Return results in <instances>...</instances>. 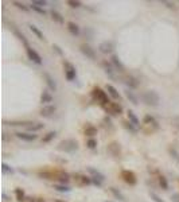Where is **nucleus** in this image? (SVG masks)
Listing matches in <instances>:
<instances>
[{"label": "nucleus", "mask_w": 179, "mask_h": 202, "mask_svg": "<svg viewBox=\"0 0 179 202\" xmlns=\"http://www.w3.org/2000/svg\"><path fill=\"white\" fill-rule=\"evenodd\" d=\"M102 67H104L105 74L108 75L109 78L116 79V70H114V67L110 65V63H108V61H104V62H102Z\"/></svg>", "instance_id": "9b49d317"}, {"label": "nucleus", "mask_w": 179, "mask_h": 202, "mask_svg": "<svg viewBox=\"0 0 179 202\" xmlns=\"http://www.w3.org/2000/svg\"><path fill=\"white\" fill-rule=\"evenodd\" d=\"M78 148V143L74 139H65L58 144V149L59 151H65V152H74Z\"/></svg>", "instance_id": "f03ea898"}, {"label": "nucleus", "mask_w": 179, "mask_h": 202, "mask_svg": "<svg viewBox=\"0 0 179 202\" xmlns=\"http://www.w3.org/2000/svg\"><path fill=\"white\" fill-rule=\"evenodd\" d=\"M109 190H110V193L113 194V195L117 198L118 201H125V197H124V194H122L120 190H117L116 187H110Z\"/></svg>", "instance_id": "bb28decb"}, {"label": "nucleus", "mask_w": 179, "mask_h": 202, "mask_svg": "<svg viewBox=\"0 0 179 202\" xmlns=\"http://www.w3.org/2000/svg\"><path fill=\"white\" fill-rule=\"evenodd\" d=\"M141 100L144 101L147 105L157 106L160 102V97L155 90H145V92L141 93Z\"/></svg>", "instance_id": "f257e3e1"}, {"label": "nucleus", "mask_w": 179, "mask_h": 202, "mask_svg": "<svg viewBox=\"0 0 179 202\" xmlns=\"http://www.w3.org/2000/svg\"><path fill=\"white\" fill-rule=\"evenodd\" d=\"M31 4H34V5H36V7L43 8L44 5L47 4V1H46V0H32V1H31Z\"/></svg>", "instance_id": "e433bc0d"}, {"label": "nucleus", "mask_w": 179, "mask_h": 202, "mask_svg": "<svg viewBox=\"0 0 179 202\" xmlns=\"http://www.w3.org/2000/svg\"><path fill=\"white\" fill-rule=\"evenodd\" d=\"M50 15H51V19L54 20V22L59 23V24H63L65 23V19H63V16H62L59 12H57V11H50Z\"/></svg>", "instance_id": "aec40b11"}, {"label": "nucleus", "mask_w": 179, "mask_h": 202, "mask_svg": "<svg viewBox=\"0 0 179 202\" xmlns=\"http://www.w3.org/2000/svg\"><path fill=\"white\" fill-rule=\"evenodd\" d=\"M125 83L129 86V89H131V90L139 86V81H137L135 77H132V75H128L127 78H125Z\"/></svg>", "instance_id": "6ab92c4d"}, {"label": "nucleus", "mask_w": 179, "mask_h": 202, "mask_svg": "<svg viewBox=\"0 0 179 202\" xmlns=\"http://www.w3.org/2000/svg\"><path fill=\"white\" fill-rule=\"evenodd\" d=\"M26 53H27V57H28V59L32 62H35L36 65H42V57H40L39 54L35 51L32 47H26Z\"/></svg>", "instance_id": "39448f33"}, {"label": "nucleus", "mask_w": 179, "mask_h": 202, "mask_svg": "<svg viewBox=\"0 0 179 202\" xmlns=\"http://www.w3.org/2000/svg\"><path fill=\"white\" fill-rule=\"evenodd\" d=\"M170 154H171V156L176 160V162H179V154L176 152V149L175 148H170Z\"/></svg>", "instance_id": "37998d69"}, {"label": "nucleus", "mask_w": 179, "mask_h": 202, "mask_svg": "<svg viewBox=\"0 0 179 202\" xmlns=\"http://www.w3.org/2000/svg\"><path fill=\"white\" fill-rule=\"evenodd\" d=\"M36 202H46L44 199H42V198H39V199H36Z\"/></svg>", "instance_id": "8fccbe9b"}, {"label": "nucleus", "mask_w": 179, "mask_h": 202, "mask_svg": "<svg viewBox=\"0 0 179 202\" xmlns=\"http://www.w3.org/2000/svg\"><path fill=\"white\" fill-rule=\"evenodd\" d=\"M44 79H46V83H47L48 89L52 90V92H55L57 90V82H55V79L52 78L50 74H47V73H44Z\"/></svg>", "instance_id": "4468645a"}, {"label": "nucleus", "mask_w": 179, "mask_h": 202, "mask_svg": "<svg viewBox=\"0 0 179 202\" xmlns=\"http://www.w3.org/2000/svg\"><path fill=\"white\" fill-rule=\"evenodd\" d=\"M65 65V77L67 78V81H74L75 77H77V71H75V67L70 62H63Z\"/></svg>", "instance_id": "20e7f679"}, {"label": "nucleus", "mask_w": 179, "mask_h": 202, "mask_svg": "<svg viewBox=\"0 0 179 202\" xmlns=\"http://www.w3.org/2000/svg\"><path fill=\"white\" fill-rule=\"evenodd\" d=\"M12 30H13V34H15V35L17 36V39H20V40L23 42V43H24V46H26V47H28V40L26 39L24 34H22V32L17 30V28H12Z\"/></svg>", "instance_id": "393cba45"}, {"label": "nucleus", "mask_w": 179, "mask_h": 202, "mask_svg": "<svg viewBox=\"0 0 179 202\" xmlns=\"http://www.w3.org/2000/svg\"><path fill=\"white\" fill-rule=\"evenodd\" d=\"M162 3H163V4H166L167 7H170V8H172V7H174V3H171V1H166V0H163Z\"/></svg>", "instance_id": "de8ad7c7"}, {"label": "nucleus", "mask_w": 179, "mask_h": 202, "mask_svg": "<svg viewBox=\"0 0 179 202\" xmlns=\"http://www.w3.org/2000/svg\"><path fill=\"white\" fill-rule=\"evenodd\" d=\"M39 113H40V116H42V117H46V119H48V117H51L52 114L55 113V106H52V105H43Z\"/></svg>", "instance_id": "f8f14e48"}, {"label": "nucleus", "mask_w": 179, "mask_h": 202, "mask_svg": "<svg viewBox=\"0 0 179 202\" xmlns=\"http://www.w3.org/2000/svg\"><path fill=\"white\" fill-rule=\"evenodd\" d=\"M85 135H87V136H94V135H97V128L93 127V125H87V127L85 128Z\"/></svg>", "instance_id": "7c9ffc66"}, {"label": "nucleus", "mask_w": 179, "mask_h": 202, "mask_svg": "<svg viewBox=\"0 0 179 202\" xmlns=\"http://www.w3.org/2000/svg\"><path fill=\"white\" fill-rule=\"evenodd\" d=\"M92 94H93V97H94L97 101H100V104H102V105L108 106V105L110 104L109 98H108V94H106V92H104L102 89L94 88V89L92 90Z\"/></svg>", "instance_id": "7ed1b4c3"}, {"label": "nucleus", "mask_w": 179, "mask_h": 202, "mask_svg": "<svg viewBox=\"0 0 179 202\" xmlns=\"http://www.w3.org/2000/svg\"><path fill=\"white\" fill-rule=\"evenodd\" d=\"M174 121H175V123H176V124H175V125H176V127H178V128H179V119H175V120H174Z\"/></svg>", "instance_id": "09e8293b"}, {"label": "nucleus", "mask_w": 179, "mask_h": 202, "mask_svg": "<svg viewBox=\"0 0 179 202\" xmlns=\"http://www.w3.org/2000/svg\"><path fill=\"white\" fill-rule=\"evenodd\" d=\"M31 7V9H32V11H35V12H38L39 13V15H46V11H44V8H40V7H36V5H34V4H31L30 5Z\"/></svg>", "instance_id": "4c0bfd02"}, {"label": "nucleus", "mask_w": 179, "mask_h": 202, "mask_svg": "<svg viewBox=\"0 0 179 202\" xmlns=\"http://www.w3.org/2000/svg\"><path fill=\"white\" fill-rule=\"evenodd\" d=\"M67 4H69L71 8H79V7H81V1H78V0H69Z\"/></svg>", "instance_id": "58836bf2"}, {"label": "nucleus", "mask_w": 179, "mask_h": 202, "mask_svg": "<svg viewBox=\"0 0 179 202\" xmlns=\"http://www.w3.org/2000/svg\"><path fill=\"white\" fill-rule=\"evenodd\" d=\"M15 195H16V199L19 202H23L24 201V191H23L22 189H15Z\"/></svg>", "instance_id": "473e14b6"}, {"label": "nucleus", "mask_w": 179, "mask_h": 202, "mask_svg": "<svg viewBox=\"0 0 179 202\" xmlns=\"http://www.w3.org/2000/svg\"><path fill=\"white\" fill-rule=\"evenodd\" d=\"M144 124H148V125H153V127H157V121L156 119L153 117V116H151V114H145L144 116Z\"/></svg>", "instance_id": "b1692460"}, {"label": "nucleus", "mask_w": 179, "mask_h": 202, "mask_svg": "<svg viewBox=\"0 0 179 202\" xmlns=\"http://www.w3.org/2000/svg\"><path fill=\"white\" fill-rule=\"evenodd\" d=\"M121 178L125 180L128 184H131V186L136 184V182H137L135 172H133V171H129V170H122V171H121Z\"/></svg>", "instance_id": "423d86ee"}, {"label": "nucleus", "mask_w": 179, "mask_h": 202, "mask_svg": "<svg viewBox=\"0 0 179 202\" xmlns=\"http://www.w3.org/2000/svg\"><path fill=\"white\" fill-rule=\"evenodd\" d=\"M108 148H109V151H110V154H112V155L118 156V154H120V147H118L117 143H110Z\"/></svg>", "instance_id": "cd10ccee"}, {"label": "nucleus", "mask_w": 179, "mask_h": 202, "mask_svg": "<svg viewBox=\"0 0 179 202\" xmlns=\"http://www.w3.org/2000/svg\"><path fill=\"white\" fill-rule=\"evenodd\" d=\"M78 180L81 182L82 184H90L92 183V178H89V176H85V175H77Z\"/></svg>", "instance_id": "f704fd0d"}, {"label": "nucleus", "mask_w": 179, "mask_h": 202, "mask_svg": "<svg viewBox=\"0 0 179 202\" xmlns=\"http://www.w3.org/2000/svg\"><path fill=\"white\" fill-rule=\"evenodd\" d=\"M110 62H112V65H113V67L116 69V71H118V73H124L125 71V66L121 63V61L118 59L117 55H112L110 57Z\"/></svg>", "instance_id": "9d476101"}, {"label": "nucleus", "mask_w": 179, "mask_h": 202, "mask_svg": "<svg viewBox=\"0 0 179 202\" xmlns=\"http://www.w3.org/2000/svg\"><path fill=\"white\" fill-rule=\"evenodd\" d=\"M106 92H108V94H109V96L113 97L114 100H120V98H121L120 93L117 92V89L114 88L113 85H110V83H108V85H106Z\"/></svg>", "instance_id": "dca6fc26"}, {"label": "nucleus", "mask_w": 179, "mask_h": 202, "mask_svg": "<svg viewBox=\"0 0 179 202\" xmlns=\"http://www.w3.org/2000/svg\"><path fill=\"white\" fill-rule=\"evenodd\" d=\"M43 124L42 123H31L28 127H26L27 128V131L30 132V133H35V132H38V131H40V129H43Z\"/></svg>", "instance_id": "a211bd4d"}, {"label": "nucleus", "mask_w": 179, "mask_h": 202, "mask_svg": "<svg viewBox=\"0 0 179 202\" xmlns=\"http://www.w3.org/2000/svg\"><path fill=\"white\" fill-rule=\"evenodd\" d=\"M90 178H92V176H90ZM92 182L96 184V186H98V187H100V186H102V180L97 179V178H92Z\"/></svg>", "instance_id": "c03bdc74"}, {"label": "nucleus", "mask_w": 179, "mask_h": 202, "mask_svg": "<svg viewBox=\"0 0 179 202\" xmlns=\"http://www.w3.org/2000/svg\"><path fill=\"white\" fill-rule=\"evenodd\" d=\"M1 171H3V174H13V172H15V170H13L11 166H8V164L1 163Z\"/></svg>", "instance_id": "2f4dec72"}, {"label": "nucleus", "mask_w": 179, "mask_h": 202, "mask_svg": "<svg viewBox=\"0 0 179 202\" xmlns=\"http://www.w3.org/2000/svg\"><path fill=\"white\" fill-rule=\"evenodd\" d=\"M55 135H57V132H55V131H50V132H47V133H46V135L43 136L42 141H43V143H50V141H51L52 139L55 137Z\"/></svg>", "instance_id": "c85d7f7f"}, {"label": "nucleus", "mask_w": 179, "mask_h": 202, "mask_svg": "<svg viewBox=\"0 0 179 202\" xmlns=\"http://www.w3.org/2000/svg\"><path fill=\"white\" fill-rule=\"evenodd\" d=\"M28 27H30L31 32L36 35V38H38V39H42V40L44 39L43 32H42V31H40V30H39V28H38V27H36V26H34V24H28Z\"/></svg>", "instance_id": "4be33fe9"}, {"label": "nucleus", "mask_w": 179, "mask_h": 202, "mask_svg": "<svg viewBox=\"0 0 179 202\" xmlns=\"http://www.w3.org/2000/svg\"><path fill=\"white\" fill-rule=\"evenodd\" d=\"M12 4L16 7V8H19V9H22V11H24V12H27L28 11V7L27 5H24L23 3H20V1H12Z\"/></svg>", "instance_id": "c9c22d12"}, {"label": "nucleus", "mask_w": 179, "mask_h": 202, "mask_svg": "<svg viewBox=\"0 0 179 202\" xmlns=\"http://www.w3.org/2000/svg\"><path fill=\"white\" fill-rule=\"evenodd\" d=\"M52 48H54V50H55V51H57L58 54H59V55H62V50H61V47H59V46H58V44H52Z\"/></svg>", "instance_id": "a18cd8bd"}, {"label": "nucleus", "mask_w": 179, "mask_h": 202, "mask_svg": "<svg viewBox=\"0 0 179 202\" xmlns=\"http://www.w3.org/2000/svg\"><path fill=\"white\" fill-rule=\"evenodd\" d=\"M86 145L90 149H94L97 147V140H94V139H89V140L86 141Z\"/></svg>", "instance_id": "a19ab883"}, {"label": "nucleus", "mask_w": 179, "mask_h": 202, "mask_svg": "<svg viewBox=\"0 0 179 202\" xmlns=\"http://www.w3.org/2000/svg\"><path fill=\"white\" fill-rule=\"evenodd\" d=\"M149 197L152 198L153 201L155 202H163V199L160 197H159V195H157L156 193H153V191H149Z\"/></svg>", "instance_id": "79ce46f5"}, {"label": "nucleus", "mask_w": 179, "mask_h": 202, "mask_svg": "<svg viewBox=\"0 0 179 202\" xmlns=\"http://www.w3.org/2000/svg\"><path fill=\"white\" fill-rule=\"evenodd\" d=\"M40 102L44 105H50V102H52V96L48 90H43L42 96H40Z\"/></svg>", "instance_id": "2eb2a0df"}, {"label": "nucleus", "mask_w": 179, "mask_h": 202, "mask_svg": "<svg viewBox=\"0 0 179 202\" xmlns=\"http://www.w3.org/2000/svg\"><path fill=\"white\" fill-rule=\"evenodd\" d=\"M98 50H100L102 54H110L114 50V44L112 43L110 40H105V42H101L100 43Z\"/></svg>", "instance_id": "6e6552de"}, {"label": "nucleus", "mask_w": 179, "mask_h": 202, "mask_svg": "<svg viewBox=\"0 0 179 202\" xmlns=\"http://www.w3.org/2000/svg\"><path fill=\"white\" fill-rule=\"evenodd\" d=\"M79 50H81V53H82L86 58H89V59H96V51H94V48H92L89 44H81V46H79Z\"/></svg>", "instance_id": "0eeeda50"}, {"label": "nucleus", "mask_w": 179, "mask_h": 202, "mask_svg": "<svg viewBox=\"0 0 179 202\" xmlns=\"http://www.w3.org/2000/svg\"><path fill=\"white\" fill-rule=\"evenodd\" d=\"M67 30H69L74 36H78L79 32H81V31H79V27L77 26L74 22H69V23H67Z\"/></svg>", "instance_id": "412c9836"}, {"label": "nucleus", "mask_w": 179, "mask_h": 202, "mask_svg": "<svg viewBox=\"0 0 179 202\" xmlns=\"http://www.w3.org/2000/svg\"><path fill=\"white\" fill-rule=\"evenodd\" d=\"M15 135H16L17 139L24 140V141H34V140L38 139V135H35V133H30V132H16Z\"/></svg>", "instance_id": "1a4fd4ad"}, {"label": "nucleus", "mask_w": 179, "mask_h": 202, "mask_svg": "<svg viewBox=\"0 0 179 202\" xmlns=\"http://www.w3.org/2000/svg\"><path fill=\"white\" fill-rule=\"evenodd\" d=\"M54 189L57 190V191H59V193H69L70 190H71L66 184H54Z\"/></svg>", "instance_id": "c756f323"}, {"label": "nucleus", "mask_w": 179, "mask_h": 202, "mask_svg": "<svg viewBox=\"0 0 179 202\" xmlns=\"http://www.w3.org/2000/svg\"><path fill=\"white\" fill-rule=\"evenodd\" d=\"M171 199H172L174 202H179V193L172 194V195H171Z\"/></svg>", "instance_id": "49530a36"}, {"label": "nucleus", "mask_w": 179, "mask_h": 202, "mask_svg": "<svg viewBox=\"0 0 179 202\" xmlns=\"http://www.w3.org/2000/svg\"><path fill=\"white\" fill-rule=\"evenodd\" d=\"M87 171L92 174V178H97V179L102 180V182L105 180V175L102 174V172L98 171V170H96V168H93V167H87Z\"/></svg>", "instance_id": "f3484780"}, {"label": "nucleus", "mask_w": 179, "mask_h": 202, "mask_svg": "<svg viewBox=\"0 0 179 202\" xmlns=\"http://www.w3.org/2000/svg\"><path fill=\"white\" fill-rule=\"evenodd\" d=\"M159 183H160V186H162L164 190L168 189V182H167V179L164 176H159Z\"/></svg>", "instance_id": "ea45409f"}, {"label": "nucleus", "mask_w": 179, "mask_h": 202, "mask_svg": "<svg viewBox=\"0 0 179 202\" xmlns=\"http://www.w3.org/2000/svg\"><path fill=\"white\" fill-rule=\"evenodd\" d=\"M106 202H110V201H106Z\"/></svg>", "instance_id": "3c124183"}, {"label": "nucleus", "mask_w": 179, "mask_h": 202, "mask_svg": "<svg viewBox=\"0 0 179 202\" xmlns=\"http://www.w3.org/2000/svg\"><path fill=\"white\" fill-rule=\"evenodd\" d=\"M106 109L109 110V113H112V114H121L122 106L118 102H110L109 105L106 106Z\"/></svg>", "instance_id": "ddd939ff"}, {"label": "nucleus", "mask_w": 179, "mask_h": 202, "mask_svg": "<svg viewBox=\"0 0 179 202\" xmlns=\"http://www.w3.org/2000/svg\"><path fill=\"white\" fill-rule=\"evenodd\" d=\"M128 119H129V121H131L132 124H135L136 127H139L140 125V121H139V119H137V116H136L132 110H128Z\"/></svg>", "instance_id": "a878e982"}, {"label": "nucleus", "mask_w": 179, "mask_h": 202, "mask_svg": "<svg viewBox=\"0 0 179 202\" xmlns=\"http://www.w3.org/2000/svg\"><path fill=\"white\" fill-rule=\"evenodd\" d=\"M124 125H125V128H127L128 131H131L132 133H137V127H136L135 124H132L131 121H125Z\"/></svg>", "instance_id": "72a5a7b5"}, {"label": "nucleus", "mask_w": 179, "mask_h": 202, "mask_svg": "<svg viewBox=\"0 0 179 202\" xmlns=\"http://www.w3.org/2000/svg\"><path fill=\"white\" fill-rule=\"evenodd\" d=\"M125 94H127L128 100L131 101V102H133V104H139V98H137V96L132 92L131 89H127V90H125Z\"/></svg>", "instance_id": "5701e85b"}]
</instances>
